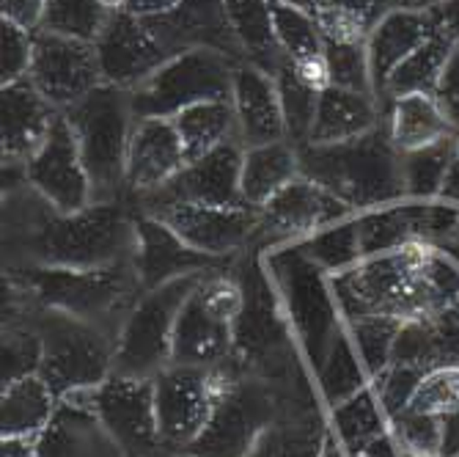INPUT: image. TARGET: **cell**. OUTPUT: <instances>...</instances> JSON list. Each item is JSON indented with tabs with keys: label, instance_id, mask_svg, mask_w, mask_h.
Listing matches in <instances>:
<instances>
[{
	"label": "cell",
	"instance_id": "10",
	"mask_svg": "<svg viewBox=\"0 0 459 457\" xmlns=\"http://www.w3.org/2000/svg\"><path fill=\"white\" fill-rule=\"evenodd\" d=\"M28 77L50 105H56L58 110L72 108L97 86H102L94 41L36 31Z\"/></svg>",
	"mask_w": 459,
	"mask_h": 457
},
{
	"label": "cell",
	"instance_id": "33",
	"mask_svg": "<svg viewBox=\"0 0 459 457\" xmlns=\"http://www.w3.org/2000/svg\"><path fill=\"white\" fill-rule=\"evenodd\" d=\"M383 417L385 408L374 402L368 391H358L350 400L333 408V435L339 438L344 452L360 457L371 441L383 435Z\"/></svg>",
	"mask_w": 459,
	"mask_h": 457
},
{
	"label": "cell",
	"instance_id": "17",
	"mask_svg": "<svg viewBox=\"0 0 459 457\" xmlns=\"http://www.w3.org/2000/svg\"><path fill=\"white\" fill-rule=\"evenodd\" d=\"M102 83L116 89H138L141 83L157 72L169 56L160 50L154 36L143 25L141 17L130 12L110 14L102 33L94 41Z\"/></svg>",
	"mask_w": 459,
	"mask_h": 457
},
{
	"label": "cell",
	"instance_id": "49",
	"mask_svg": "<svg viewBox=\"0 0 459 457\" xmlns=\"http://www.w3.org/2000/svg\"><path fill=\"white\" fill-rule=\"evenodd\" d=\"M440 33L448 39H459V0H446L440 9Z\"/></svg>",
	"mask_w": 459,
	"mask_h": 457
},
{
	"label": "cell",
	"instance_id": "30",
	"mask_svg": "<svg viewBox=\"0 0 459 457\" xmlns=\"http://www.w3.org/2000/svg\"><path fill=\"white\" fill-rule=\"evenodd\" d=\"M182 138L187 163L210 154L212 149L237 141V116L231 100L198 102L171 119Z\"/></svg>",
	"mask_w": 459,
	"mask_h": 457
},
{
	"label": "cell",
	"instance_id": "11",
	"mask_svg": "<svg viewBox=\"0 0 459 457\" xmlns=\"http://www.w3.org/2000/svg\"><path fill=\"white\" fill-rule=\"evenodd\" d=\"M215 397L218 391L210 369L171 364L160 375H154L157 427L165 446H171L177 454H185V449L210 422Z\"/></svg>",
	"mask_w": 459,
	"mask_h": 457
},
{
	"label": "cell",
	"instance_id": "36",
	"mask_svg": "<svg viewBox=\"0 0 459 457\" xmlns=\"http://www.w3.org/2000/svg\"><path fill=\"white\" fill-rule=\"evenodd\" d=\"M270 4H273V0H270ZM273 28H275L278 48L283 50L289 64L298 61V58H306V56H316V53L325 50V39H322L316 17L311 12L273 4Z\"/></svg>",
	"mask_w": 459,
	"mask_h": 457
},
{
	"label": "cell",
	"instance_id": "21",
	"mask_svg": "<svg viewBox=\"0 0 459 457\" xmlns=\"http://www.w3.org/2000/svg\"><path fill=\"white\" fill-rule=\"evenodd\" d=\"M61 110L50 105L30 77L9 83L0 92V136H4V160L28 163L45 144L53 121Z\"/></svg>",
	"mask_w": 459,
	"mask_h": 457
},
{
	"label": "cell",
	"instance_id": "12",
	"mask_svg": "<svg viewBox=\"0 0 459 457\" xmlns=\"http://www.w3.org/2000/svg\"><path fill=\"white\" fill-rule=\"evenodd\" d=\"M193 251L212 259H229L259 234V210L254 207L169 204L152 213Z\"/></svg>",
	"mask_w": 459,
	"mask_h": 457
},
{
	"label": "cell",
	"instance_id": "48",
	"mask_svg": "<svg viewBox=\"0 0 459 457\" xmlns=\"http://www.w3.org/2000/svg\"><path fill=\"white\" fill-rule=\"evenodd\" d=\"M4 457H36L39 454V438L28 435H4Z\"/></svg>",
	"mask_w": 459,
	"mask_h": 457
},
{
	"label": "cell",
	"instance_id": "25",
	"mask_svg": "<svg viewBox=\"0 0 459 457\" xmlns=\"http://www.w3.org/2000/svg\"><path fill=\"white\" fill-rule=\"evenodd\" d=\"M298 177H303L298 146H291L289 141L250 146L242 154V204L259 210L281 188Z\"/></svg>",
	"mask_w": 459,
	"mask_h": 457
},
{
	"label": "cell",
	"instance_id": "14",
	"mask_svg": "<svg viewBox=\"0 0 459 457\" xmlns=\"http://www.w3.org/2000/svg\"><path fill=\"white\" fill-rule=\"evenodd\" d=\"M242 144L229 141L210 154L190 160L185 169L152 198L141 201L143 215H152L169 204H206V207H239L242 204Z\"/></svg>",
	"mask_w": 459,
	"mask_h": 457
},
{
	"label": "cell",
	"instance_id": "20",
	"mask_svg": "<svg viewBox=\"0 0 459 457\" xmlns=\"http://www.w3.org/2000/svg\"><path fill=\"white\" fill-rule=\"evenodd\" d=\"M231 105L237 116V141L242 144V149L286 141L275 75L247 61L237 64Z\"/></svg>",
	"mask_w": 459,
	"mask_h": 457
},
{
	"label": "cell",
	"instance_id": "16",
	"mask_svg": "<svg viewBox=\"0 0 459 457\" xmlns=\"http://www.w3.org/2000/svg\"><path fill=\"white\" fill-rule=\"evenodd\" d=\"M187 165L182 138L171 119H135L127 152L124 204H141L160 193Z\"/></svg>",
	"mask_w": 459,
	"mask_h": 457
},
{
	"label": "cell",
	"instance_id": "27",
	"mask_svg": "<svg viewBox=\"0 0 459 457\" xmlns=\"http://www.w3.org/2000/svg\"><path fill=\"white\" fill-rule=\"evenodd\" d=\"M226 14L247 64L270 75H278L289 64L275 39L270 0H226Z\"/></svg>",
	"mask_w": 459,
	"mask_h": 457
},
{
	"label": "cell",
	"instance_id": "28",
	"mask_svg": "<svg viewBox=\"0 0 459 457\" xmlns=\"http://www.w3.org/2000/svg\"><path fill=\"white\" fill-rule=\"evenodd\" d=\"M451 121L432 94H402L394 97L388 138L396 152L412 154L446 141Z\"/></svg>",
	"mask_w": 459,
	"mask_h": 457
},
{
	"label": "cell",
	"instance_id": "37",
	"mask_svg": "<svg viewBox=\"0 0 459 457\" xmlns=\"http://www.w3.org/2000/svg\"><path fill=\"white\" fill-rule=\"evenodd\" d=\"M319 381H322V391H325V397H327V402L333 408L360 391L363 372H360V366L355 361V345H350L347 337H342V334L333 337L330 353H327V361L322 366V378Z\"/></svg>",
	"mask_w": 459,
	"mask_h": 457
},
{
	"label": "cell",
	"instance_id": "23",
	"mask_svg": "<svg viewBox=\"0 0 459 457\" xmlns=\"http://www.w3.org/2000/svg\"><path fill=\"white\" fill-rule=\"evenodd\" d=\"M234 353V325L218 322L204 312L195 293L187 298L177 317L174 342H171V364L212 369Z\"/></svg>",
	"mask_w": 459,
	"mask_h": 457
},
{
	"label": "cell",
	"instance_id": "18",
	"mask_svg": "<svg viewBox=\"0 0 459 457\" xmlns=\"http://www.w3.org/2000/svg\"><path fill=\"white\" fill-rule=\"evenodd\" d=\"M223 259H212L206 254L193 251L185 245L169 226L157 221L154 215L135 218V251H133V265L138 273V281L146 289L162 286L174 278L193 276V273H212L221 270Z\"/></svg>",
	"mask_w": 459,
	"mask_h": 457
},
{
	"label": "cell",
	"instance_id": "52",
	"mask_svg": "<svg viewBox=\"0 0 459 457\" xmlns=\"http://www.w3.org/2000/svg\"><path fill=\"white\" fill-rule=\"evenodd\" d=\"M360 457H368V454H360Z\"/></svg>",
	"mask_w": 459,
	"mask_h": 457
},
{
	"label": "cell",
	"instance_id": "8",
	"mask_svg": "<svg viewBox=\"0 0 459 457\" xmlns=\"http://www.w3.org/2000/svg\"><path fill=\"white\" fill-rule=\"evenodd\" d=\"M234 66L215 50L174 56L130 92L133 113L135 119H174L198 102L231 100Z\"/></svg>",
	"mask_w": 459,
	"mask_h": 457
},
{
	"label": "cell",
	"instance_id": "39",
	"mask_svg": "<svg viewBox=\"0 0 459 457\" xmlns=\"http://www.w3.org/2000/svg\"><path fill=\"white\" fill-rule=\"evenodd\" d=\"M402 322L394 317H358L352 322V345L358 358L366 364L371 375L383 372L388 358L394 356V342Z\"/></svg>",
	"mask_w": 459,
	"mask_h": 457
},
{
	"label": "cell",
	"instance_id": "54",
	"mask_svg": "<svg viewBox=\"0 0 459 457\" xmlns=\"http://www.w3.org/2000/svg\"><path fill=\"white\" fill-rule=\"evenodd\" d=\"M179 457H185V454H179Z\"/></svg>",
	"mask_w": 459,
	"mask_h": 457
},
{
	"label": "cell",
	"instance_id": "40",
	"mask_svg": "<svg viewBox=\"0 0 459 457\" xmlns=\"http://www.w3.org/2000/svg\"><path fill=\"white\" fill-rule=\"evenodd\" d=\"M325 58L330 66V86L374 97L366 45H330V41H325Z\"/></svg>",
	"mask_w": 459,
	"mask_h": 457
},
{
	"label": "cell",
	"instance_id": "45",
	"mask_svg": "<svg viewBox=\"0 0 459 457\" xmlns=\"http://www.w3.org/2000/svg\"><path fill=\"white\" fill-rule=\"evenodd\" d=\"M45 9H48V0H0V12H4V20L30 31V33H36L41 28Z\"/></svg>",
	"mask_w": 459,
	"mask_h": 457
},
{
	"label": "cell",
	"instance_id": "31",
	"mask_svg": "<svg viewBox=\"0 0 459 457\" xmlns=\"http://www.w3.org/2000/svg\"><path fill=\"white\" fill-rule=\"evenodd\" d=\"M327 435L330 430L325 427L319 410L283 417L262 433L247 457H319Z\"/></svg>",
	"mask_w": 459,
	"mask_h": 457
},
{
	"label": "cell",
	"instance_id": "13",
	"mask_svg": "<svg viewBox=\"0 0 459 457\" xmlns=\"http://www.w3.org/2000/svg\"><path fill=\"white\" fill-rule=\"evenodd\" d=\"M28 182L45 196L58 213H80L91 207V182L86 165L80 160L74 130L61 110L53 121V127L39 146V152L25 163Z\"/></svg>",
	"mask_w": 459,
	"mask_h": 457
},
{
	"label": "cell",
	"instance_id": "44",
	"mask_svg": "<svg viewBox=\"0 0 459 457\" xmlns=\"http://www.w3.org/2000/svg\"><path fill=\"white\" fill-rule=\"evenodd\" d=\"M435 100L440 102V108L446 110L448 121L459 124V50L451 53L440 80H437V94Z\"/></svg>",
	"mask_w": 459,
	"mask_h": 457
},
{
	"label": "cell",
	"instance_id": "38",
	"mask_svg": "<svg viewBox=\"0 0 459 457\" xmlns=\"http://www.w3.org/2000/svg\"><path fill=\"white\" fill-rule=\"evenodd\" d=\"M404 410L429 413V417H448L459 413V366H435L424 372Z\"/></svg>",
	"mask_w": 459,
	"mask_h": 457
},
{
	"label": "cell",
	"instance_id": "53",
	"mask_svg": "<svg viewBox=\"0 0 459 457\" xmlns=\"http://www.w3.org/2000/svg\"><path fill=\"white\" fill-rule=\"evenodd\" d=\"M394 4H396V0H394ZM399 4H402V0H399Z\"/></svg>",
	"mask_w": 459,
	"mask_h": 457
},
{
	"label": "cell",
	"instance_id": "2",
	"mask_svg": "<svg viewBox=\"0 0 459 457\" xmlns=\"http://www.w3.org/2000/svg\"><path fill=\"white\" fill-rule=\"evenodd\" d=\"M9 281L33 303L89 320L118 342L133 306L143 295L133 257L97 270L66 268H9Z\"/></svg>",
	"mask_w": 459,
	"mask_h": 457
},
{
	"label": "cell",
	"instance_id": "4",
	"mask_svg": "<svg viewBox=\"0 0 459 457\" xmlns=\"http://www.w3.org/2000/svg\"><path fill=\"white\" fill-rule=\"evenodd\" d=\"M86 165L91 182V201H124V180H127V152L135 127L133 97L127 89L97 86L80 102L64 110Z\"/></svg>",
	"mask_w": 459,
	"mask_h": 457
},
{
	"label": "cell",
	"instance_id": "26",
	"mask_svg": "<svg viewBox=\"0 0 459 457\" xmlns=\"http://www.w3.org/2000/svg\"><path fill=\"white\" fill-rule=\"evenodd\" d=\"M371 130H377V102H374V97L330 86L319 94L316 121L308 144H344Z\"/></svg>",
	"mask_w": 459,
	"mask_h": 457
},
{
	"label": "cell",
	"instance_id": "34",
	"mask_svg": "<svg viewBox=\"0 0 459 457\" xmlns=\"http://www.w3.org/2000/svg\"><path fill=\"white\" fill-rule=\"evenodd\" d=\"M278 83V97H281V110H283V130L286 141L291 146H306L314 133L316 121V108H319V92L303 86L289 69V64L275 75Z\"/></svg>",
	"mask_w": 459,
	"mask_h": 457
},
{
	"label": "cell",
	"instance_id": "46",
	"mask_svg": "<svg viewBox=\"0 0 459 457\" xmlns=\"http://www.w3.org/2000/svg\"><path fill=\"white\" fill-rule=\"evenodd\" d=\"M289 69L295 72V77L303 83V86L314 89V92H325L330 89V66H327V58H325V50L316 53V56H306V58H298L291 61Z\"/></svg>",
	"mask_w": 459,
	"mask_h": 457
},
{
	"label": "cell",
	"instance_id": "32",
	"mask_svg": "<svg viewBox=\"0 0 459 457\" xmlns=\"http://www.w3.org/2000/svg\"><path fill=\"white\" fill-rule=\"evenodd\" d=\"M451 58V39L443 33H432L424 45L415 50L410 58L399 64V69L391 75L385 97H402V94H429L437 89V80Z\"/></svg>",
	"mask_w": 459,
	"mask_h": 457
},
{
	"label": "cell",
	"instance_id": "9",
	"mask_svg": "<svg viewBox=\"0 0 459 457\" xmlns=\"http://www.w3.org/2000/svg\"><path fill=\"white\" fill-rule=\"evenodd\" d=\"M89 405L124 457H179L157 427L154 378L110 375L91 391Z\"/></svg>",
	"mask_w": 459,
	"mask_h": 457
},
{
	"label": "cell",
	"instance_id": "47",
	"mask_svg": "<svg viewBox=\"0 0 459 457\" xmlns=\"http://www.w3.org/2000/svg\"><path fill=\"white\" fill-rule=\"evenodd\" d=\"M185 0H130L127 12L135 17H157V14H169L171 9H177Z\"/></svg>",
	"mask_w": 459,
	"mask_h": 457
},
{
	"label": "cell",
	"instance_id": "43",
	"mask_svg": "<svg viewBox=\"0 0 459 457\" xmlns=\"http://www.w3.org/2000/svg\"><path fill=\"white\" fill-rule=\"evenodd\" d=\"M358 226H344V229H330V232H322L314 242H311V254L330 270H336L342 265H347L355 254L358 248Z\"/></svg>",
	"mask_w": 459,
	"mask_h": 457
},
{
	"label": "cell",
	"instance_id": "42",
	"mask_svg": "<svg viewBox=\"0 0 459 457\" xmlns=\"http://www.w3.org/2000/svg\"><path fill=\"white\" fill-rule=\"evenodd\" d=\"M33 61V33L4 20L0 22V83L9 86L30 75Z\"/></svg>",
	"mask_w": 459,
	"mask_h": 457
},
{
	"label": "cell",
	"instance_id": "50",
	"mask_svg": "<svg viewBox=\"0 0 459 457\" xmlns=\"http://www.w3.org/2000/svg\"><path fill=\"white\" fill-rule=\"evenodd\" d=\"M273 4H281V6H291V9H303V12H316L322 0H273Z\"/></svg>",
	"mask_w": 459,
	"mask_h": 457
},
{
	"label": "cell",
	"instance_id": "7",
	"mask_svg": "<svg viewBox=\"0 0 459 457\" xmlns=\"http://www.w3.org/2000/svg\"><path fill=\"white\" fill-rule=\"evenodd\" d=\"M204 276L206 273H193L162 286L146 289L118 334L113 375L154 378L165 366H171L177 317Z\"/></svg>",
	"mask_w": 459,
	"mask_h": 457
},
{
	"label": "cell",
	"instance_id": "6",
	"mask_svg": "<svg viewBox=\"0 0 459 457\" xmlns=\"http://www.w3.org/2000/svg\"><path fill=\"white\" fill-rule=\"evenodd\" d=\"M300 174L350 204H368L391 193L394 144L371 130L344 144H308L298 149Z\"/></svg>",
	"mask_w": 459,
	"mask_h": 457
},
{
	"label": "cell",
	"instance_id": "35",
	"mask_svg": "<svg viewBox=\"0 0 459 457\" xmlns=\"http://www.w3.org/2000/svg\"><path fill=\"white\" fill-rule=\"evenodd\" d=\"M110 14L100 0H48L45 20L39 31H50L82 41H97Z\"/></svg>",
	"mask_w": 459,
	"mask_h": 457
},
{
	"label": "cell",
	"instance_id": "5",
	"mask_svg": "<svg viewBox=\"0 0 459 457\" xmlns=\"http://www.w3.org/2000/svg\"><path fill=\"white\" fill-rule=\"evenodd\" d=\"M33 322L41 339L39 378L56 391L58 400L77 391H91L113 375L116 339L105 328L39 303Z\"/></svg>",
	"mask_w": 459,
	"mask_h": 457
},
{
	"label": "cell",
	"instance_id": "1",
	"mask_svg": "<svg viewBox=\"0 0 459 457\" xmlns=\"http://www.w3.org/2000/svg\"><path fill=\"white\" fill-rule=\"evenodd\" d=\"M6 251L9 268H108L133 257L135 218L124 201L91 204L86 210L69 215L50 207L39 226Z\"/></svg>",
	"mask_w": 459,
	"mask_h": 457
},
{
	"label": "cell",
	"instance_id": "24",
	"mask_svg": "<svg viewBox=\"0 0 459 457\" xmlns=\"http://www.w3.org/2000/svg\"><path fill=\"white\" fill-rule=\"evenodd\" d=\"M429 25L427 17L415 12H388L377 28L371 31L366 50H368V64H371V80H374V94L385 97V86L391 75L399 69L404 58H410L429 39Z\"/></svg>",
	"mask_w": 459,
	"mask_h": 457
},
{
	"label": "cell",
	"instance_id": "51",
	"mask_svg": "<svg viewBox=\"0 0 459 457\" xmlns=\"http://www.w3.org/2000/svg\"><path fill=\"white\" fill-rule=\"evenodd\" d=\"M100 4L108 14H118V12H127L130 0H100Z\"/></svg>",
	"mask_w": 459,
	"mask_h": 457
},
{
	"label": "cell",
	"instance_id": "19",
	"mask_svg": "<svg viewBox=\"0 0 459 457\" xmlns=\"http://www.w3.org/2000/svg\"><path fill=\"white\" fill-rule=\"evenodd\" d=\"M347 204L308 177L291 180L264 207H259V234L298 237L336 224Z\"/></svg>",
	"mask_w": 459,
	"mask_h": 457
},
{
	"label": "cell",
	"instance_id": "15",
	"mask_svg": "<svg viewBox=\"0 0 459 457\" xmlns=\"http://www.w3.org/2000/svg\"><path fill=\"white\" fill-rule=\"evenodd\" d=\"M143 25L169 58L190 50H215L234 64L245 61L226 14V0H185L169 14L143 17Z\"/></svg>",
	"mask_w": 459,
	"mask_h": 457
},
{
	"label": "cell",
	"instance_id": "29",
	"mask_svg": "<svg viewBox=\"0 0 459 457\" xmlns=\"http://www.w3.org/2000/svg\"><path fill=\"white\" fill-rule=\"evenodd\" d=\"M58 402L61 400L56 397V391L39 375H28L4 386V410H0L4 435L39 438L53 422Z\"/></svg>",
	"mask_w": 459,
	"mask_h": 457
},
{
	"label": "cell",
	"instance_id": "3",
	"mask_svg": "<svg viewBox=\"0 0 459 457\" xmlns=\"http://www.w3.org/2000/svg\"><path fill=\"white\" fill-rule=\"evenodd\" d=\"M210 372L218 397L210 422L185 449V457H247L262 433L283 419V405L275 389L254 375L237 353Z\"/></svg>",
	"mask_w": 459,
	"mask_h": 457
},
{
	"label": "cell",
	"instance_id": "22",
	"mask_svg": "<svg viewBox=\"0 0 459 457\" xmlns=\"http://www.w3.org/2000/svg\"><path fill=\"white\" fill-rule=\"evenodd\" d=\"M36 457H124V452L91 408L61 400L53 422L39 435Z\"/></svg>",
	"mask_w": 459,
	"mask_h": 457
},
{
	"label": "cell",
	"instance_id": "41",
	"mask_svg": "<svg viewBox=\"0 0 459 457\" xmlns=\"http://www.w3.org/2000/svg\"><path fill=\"white\" fill-rule=\"evenodd\" d=\"M195 298L210 317L234 325L245 309V286L237 278L226 276V270H212L195 286Z\"/></svg>",
	"mask_w": 459,
	"mask_h": 457
}]
</instances>
